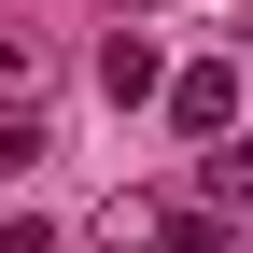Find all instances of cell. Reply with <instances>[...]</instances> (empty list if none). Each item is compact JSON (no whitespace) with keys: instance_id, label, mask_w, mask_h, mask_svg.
<instances>
[{"instance_id":"1","label":"cell","mask_w":253,"mask_h":253,"mask_svg":"<svg viewBox=\"0 0 253 253\" xmlns=\"http://www.w3.org/2000/svg\"><path fill=\"white\" fill-rule=\"evenodd\" d=\"M169 126H183V141H211V126H239V71H225V56H197V71L169 84Z\"/></svg>"},{"instance_id":"2","label":"cell","mask_w":253,"mask_h":253,"mask_svg":"<svg viewBox=\"0 0 253 253\" xmlns=\"http://www.w3.org/2000/svg\"><path fill=\"white\" fill-rule=\"evenodd\" d=\"M197 211H253V141L211 126V169H197Z\"/></svg>"},{"instance_id":"3","label":"cell","mask_w":253,"mask_h":253,"mask_svg":"<svg viewBox=\"0 0 253 253\" xmlns=\"http://www.w3.org/2000/svg\"><path fill=\"white\" fill-rule=\"evenodd\" d=\"M99 84H113V99H155L169 71H155V42H141V28H113V42H99Z\"/></svg>"},{"instance_id":"4","label":"cell","mask_w":253,"mask_h":253,"mask_svg":"<svg viewBox=\"0 0 253 253\" xmlns=\"http://www.w3.org/2000/svg\"><path fill=\"white\" fill-rule=\"evenodd\" d=\"M42 71H56L42 28H0V99H42Z\"/></svg>"},{"instance_id":"5","label":"cell","mask_w":253,"mask_h":253,"mask_svg":"<svg viewBox=\"0 0 253 253\" xmlns=\"http://www.w3.org/2000/svg\"><path fill=\"white\" fill-rule=\"evenodd\" d=\"M14 169H42V113H28V99L0 113V183H14Z\"/></svg>"}]
</instances>
